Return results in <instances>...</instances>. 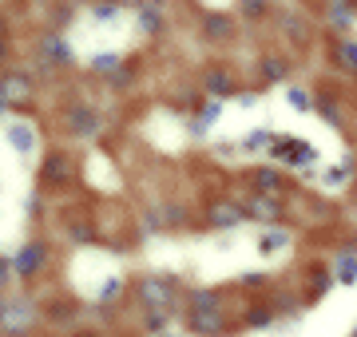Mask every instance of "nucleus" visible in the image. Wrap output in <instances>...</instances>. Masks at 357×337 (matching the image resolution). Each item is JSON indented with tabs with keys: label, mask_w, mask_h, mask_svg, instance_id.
<instances>
[{
	"label": "nucleus",
	"mask_w": 357,
	"mask_h": 337,
	"mask_svg": "<svg viewBox=\"0 0 357 337\" xmlns=\"http://www.w3.org/2000/svg\"><path fill=\"white\" fill-rule=\"evenodd\" d=\"M131 294H135V306H139L143 313H151V310L183 313V294H187V285H183V278H178V274L155 270V274H143Z\"/></svg>",
	"instance_id": "1"
},
{
	"label": "nucleus",
	"mask_w": 357,
	"mask_h": 337,
	"mask_svg": "<svg viewBox=\"0 0 357 337\" xmlns=\"http://www.w3.org/2000/svg\"><path fill=\"white\" fill-rule=\"evenodd\" d=\"M60 123H64V135L76 143H96L107 131V116H103L96 104H88V100H72V104H64V111H60Z\"/></svg>",
	"instance_id": "2"
},
{
	"label": "nucleus",
	"mask_w": 357,
	"mask_h": 337,
	"mask_svg": "<svg viewBox=\"0 0 357 337\" xmlns=\"http://www.w3.org/2000/svg\"><path fill=\"white\" fill-rule=\"evenodd\" d=\"M32 64L40 68V72H60V68H72L76 64V48H72V40H68V32H56V28H44L36 36V44H32Z\"/></svg>",
	"instance_id": "3"
},
{
	"label": "nucleus",
	"mask_w": 357,
	"mask_h": 337,
	"mask_svg": "<svg viewBox=\"0 0 357 337\" xmlns=\"http://www.w3.org/2000/svg\"><path fill=\"white\" fill-rule=\"evenodd\" d=\"M13 266H16V282H36V278H44V274H48V266H52L48 238H40V234L24 238V242H20V250L13 254Z\"/></svg>",
	"instance_id": "4"
},
{
	"label": "nucleus",
	"mask_w": 357,
	"mask_h": 337,
	"mask_svg": "<svg viewBox=\"0 0 357 337\" xmlns=\"http://www.w3.org/2000/svg\"><path fill=\"white\" fill-rule=\"evenodd\" d=\"M36 182H40V191H64V187H72L76 182V159L68 155L64 147H52L48 155L40 159Z\"/></svg>",
	"instance_id": "5"
},
{
	"label": "nucleus",
	"mask_w": 357,
	"mask_h": 337,
	"mask_svg": "<svg viewBox=\"0 0 357 337\" xmlns=\"http://www.w3.org/2000/svg\"><path fill=\"white\" fill-rule=\"evenodd\" d=\"M40 322H44V313H40V301H36V298H28V294H13L8 318L0 322V337H28Z\"/></svg>",
	"instance_id": "6"
},
{
	"label": "nucleus",
	"mask_w": 357,
	"mask_h": 337,
	"mask_svg": "<svg viewBox=\"0 0 357 337\" xmlns=\"http://www.w3.org/2000/svg\"><path fill=\"white\" fill-rule=\"evenodd\" d=\"M4 143L20 163H32L40 155V127L32 119H8L4 123Z\"/></svg>",
	"instance_id": "7"
},
{
	"label": "nucleus",
	"mask_w": 357,
	"mask_h": 337,
	"mask_svg": "<svg viewBox=\"0 0 357 337\" xmlns=\"http://www.w3.org/2000/svg\"><path fill=\"white\" fill-rule=\"evenodd\" d=\"M183 325L191 337H234L227 310H183Z\"/></svg>",
	"instance_id": "8"
},
{
	"label": "nucleus",
	"mask_w": 357,
	"mask_h": 337,
	"mask_svg": "<svg viewBox=\"0 0 357 337\" xmlns=\"http://www.w3.org/2000/svg\"><path fill=\"white\" fill-rule=\"evenodd\" d=\"M203 214H206V226H211V230H238V226L246 222L243 198H230V195L211 198V203L203 207Z\"/></svg>",
	"instance_id": "9"
},
{
	"label": "nucleus",
	"mask_w": 357,
	"mask_h": 337,
	"mask_svg": "<svg viewBox=\"0 0 357 337\" xmlns=\"http://www.w3.org/2000/svg\"><path fill=\"white\" fill-rule=\"evenodd\" d=\"M246 182H250V191H258V195H290V175L278 167V163H255V167L246 171Z\"/></svg>",
	"instance_id": "10"
},
{
	"label": "nucleus",
	"mask_w": 357,
	"mask_h": 337,
	"mask_svg": "<svg viewBox=\"0 0 357 337\" xmlns=\"http://www.w3.org/2000/svg\"><path fill=\"white\" fill-rule=\"evenodd\" d=\"M199 32L211 44H230L238 36V16L222 13V8H206V13H199Z\"/></svg>",
	"instance_id": "11"
},
{
	"label": "nucleus",
	"mask_w": 357,
	"mask_h": 337,
	"mask_svg": "<svg viewBox=\"0 0 357 337\" xmlns=\"http://www.w3.org/2000/svg\"><path fill=\"white\" fill-rule=\"evenodd\" d=\"M135 28H139L143 40H159L167 36L171 28V16H167V0H143L135 8Z\"/></svg>",
	"instance_id": "12"
},
{
	"label": "nucleus",
	"mask_w": 357,
	"mask_h": 337,
	"mask_svg": "<svg viewBox=\"0 0 357 337\" xmlns=\"http://www.w3.org/2000/svg\"><path fill=\"white\" fill-rule=\"evenodd\" d=\"M243 207H246V222H258V226H282V219H286V207H282V198H274V195L250 191V195L243 198Z\"/></svg>",
	"instance_id": "13"
},
{
	"label": "nucleus",
	"mask_w": 357,
	"mask_h": 337,
	"mask_svg": "<svg viewBox=\"0 0 357 337\" xmlns=\"http://www.w3.org/2000/svg\"><path fill=\"white\" fill-rule=\"evenodd\" d=\"M203 91H206V100H218V104H227V100H238V76L230 72V68L215 64V68H206L203 72Z\"/></svg>",
	"instance_id": "14"
},
{
	"label": "nucleus",
	"mask_w": 357,
	"mask_h": 337,
	"mask_svg": "<svg viewBox=\"0 0 357 337\" xmlns=\"http://www.w3.org/2000/svg\"><path fill=\"white\" fill-rule=\"evenodd\" d=\"M294 64L282 52H262L258 56V84L262 88H278V84H290Z\"/></svg>",
	"instance_id": "15"
},
{
	"label": "nucleus",
	"mask_w": 357,
	"mask_h": 337,
	"mask_svg": "<svg viewBox=\"0 0 357 337\" xmlns=\"http://www.w3.org/2000/svg\"><path fill=\"white\" fill-rule=\"evenodd\" d=\"M314 116H318L326 127H333V131H345V127H349L342 100H337L330 88H318V91H314Z\"/></svg>",
	"instance_id": "16"
},
{
	"label": "nucleus",
	"mask_w": 357,
	"mask_h": 337,
	"mask_svg": "<svg viewBox=\"0 0 357 337\" xmlns=\"http://www.w3.org/2000/svg\"><path fill=\"white\" fill-rule=\"evenodd\" d=\"M290 246H294L290 226H262V230H258V238H255L258 258H278V254H286Z\"/></svg>",
	"instance_id": "17"
},
{
	"label": "nucleus",
	"mask_w": 357,
	"mask_h": 337,
	"mask_svg": "<svg viewBox=\"0 0 357 337\" xmlns=\"http://www.w3.org/2000/svg\"><path fill=\"white\" fill-rule=\"evenodd\" d=\"M0 91L20 107V104H28V100L36 95V79H32V72H24V68H13V72L0 76Z\"/></svg>",
	"instance_id": "18"
},
{
	"label": "nucleus",
	"mask_w": 357,
	"mask_h": 337,
	"mask_svg": "<svg viewBox=\"0 0 357 337\" xmlns=\"http://www.w3.org/2000/svg\"><path fill=\"white\" fill-rule=\"evenodd\" d=\"M243 329H274L278 325V313H274V306H270V298H255V301H246V310H243Z\"/></svg>",
	"instance_id": "19"
},
{
	"label": "nucleus",
	"mask_w": 357,
	"mask_h": 337,
	"mask_svg": "<svg viewBox=\"0 0 357 337\" xmlns=\"http://www.w3.org/2000/svg\"><path fill=\"white\" fill-rule=\"evenodd\" d=\"M183 310H227V301H222L218 285H187Z\"/></svg>",
	"instance_id": "20"
},
{
	"label": "nucleus",
	"mask_w": 357,
	"mask_h": 337,
	"mask_svg": "<svg viewBox=\"0 0 357 337\" xmlns=\"http://www.w3.org/2000/svg\"><path fill=\"white\" fill-rule=\"evenodd\" d=\"M333 285H337V278H333V266H326V262H314V266H310V294H306V306H318V301L330 294Z\"/></svg>",
	"instance_id": "21"
},
{
	"label": "nucleus",
	"mask_w": 357,
	"mask_h": 337,
	"mask_svg": "<svg viewBox=\"0 0 357 337\" xmlns=\"http://www.w3.org/2000/svg\"><path fill=\"white\" fill-rule=\"evenodd\" d=\"M349 179H357V159L345 151L342 163H337V167H326L318 182L326 187V191H342V187H349Z\"/></svg>",
	"instance_id": "22"
},
{
	"label": "nucleus",
	"mask_w": 357,
	"mask_h": 337,
	"mask_svg": "<svg viewBox=\"0 0 357 337\" xmlns=\"http://www.w3.org/2000/svg\"><path fill=\"white\" fill-rule=\"evenodd\" d=\"M44 322L52 325V329H72V325L79 322V301H48V310H44Z\"/></svg>",
	"instance_id": "23"
},
{
	"label": "nucleus",
	"mask_w": 357,
	"mask_h": 337,
	"mask_svg": "<svg viewBox=\"0 0 357 337\" xmlns=\"http://www.w3.org/2000/svg\"><path fill=\"white\" fill-rule=\"evenodd\" d=\"M333 278H337V285H357V246H349L345 242L337 254H333Z\"/></svg>",
	"instance_id": "24"
},
{
	"label": "nucleus",
	"mask_w": 357,
	"mask_h": 337,
	"mask_svg": "<svg viewBox=\"0 0 357 337\" xmlns=\"http://www.w3.org/2000/svg\"><path fill=\"white\" fill-rule=\"evenodd\" d=\"M354 20H357V8H354V4H326V24L337 32V40L354 32Z\"/></svg>",
	"instance_id": "25"
},
{
	"label": "nucleus",
	"mask_w": 357,
	"mask_h": 337,
	"mask_svg": "<svg viewBox=\"0 0 357 337\" xmlns=\"http://www.w3.org/2000/svg\"><path fill=\"white\" fill-rule=\"evenodd\" d=\"M274 135H278V131H270V127H250L243 139H238V151H243V155H270Z\"/></svg>",
	"instance_id": "26"
},
{
	"label": "nucleus",
	"mask_w": 357,
	"mask_h": 337,
	"mask_svg": "<svg viewBox=\"0 0 357 337\" xmlns=\"http://www.w3.org/2000/svg\"><path fill=\"white\" fill-rule=\"evenodd\" d=\"M123 64H128V56L119 52V48H107V52H91L88 56V68L96 72V76H103V79L112 76V72H119Z\"/></svg>",
	"instance_id": "27"
},
{
	"label": "nucleus",
	"mask_w": 357,
	"mask_h": 337,
	"mask_svg": "<svg viewBox=\"0 0 357 337\" xmlns=\"http://www.w3.org/2000/svg\"><path fill=\"white\" fill-rule=\"evenodd\" d=\"M270 306H274V313H278V322L294 325L298 318H302V310H306V298H298V294H274Z\"/></svg>",
	"instance_id": "28"
},
{
	"label": "nucleus",
	"mask_w": 357,
	"mask_h": 337,
	"mask_svg": "<svg viewBox=\"0 0 357 337\" xmlns=\"http://www.w3.org/2000/svg\"><path fill=\"white\" fill-rule=\"evenodd\" d=\"M314 163H321V151H318V143H310V139H298V147H294V155L286 159V171H302V167H314Z\"/></svg>",
	"instance_id": "29"
},
{
	"label": "nucleus",
	"mask_w": 357,
	"mask_h": 337,
	"mask_svg": "<svg viewBox=\"0 0 357 337\" xmlns=\"http://www.w3.org/2000/svg\"><path fill=\"white\" fill-rule=\"evenodd\" d=\"M333 60H337L342 72L357 76V36H342V40H337V44H333Z\"/></svg>",
	"instance_id": "30"
},
{
	"label": "nucleus",
	"mask_w": 357,
	"mask_h": 337,
	"mask_svg": "<svg viewBox=\"0 0 357 337\" xmlns=\"http://www.w3.org/2000/svg\"><path fill=\"white\" fill-rule=\"evenodd\" d=\"M119 13H123V8H115L112 0H91L88 4V16H91L96 28H115L119 24Z\"/></svg>",
	"instance_id": "31"
},
{
	"label": "nucleus",
	"mask_w": 357,
	"mask_h": 337,
	"mask_svg": "<svg viewBox=\"0 0 357 337\" xmlns=\"http://www.w3.org/2000/svg\"><path fill=\"white\" fill-rule=\"evenodd\" d=\"M234 16H243L246 24H262L270 16V0H234Z\"/></svg>",
	"instance_id": "32"
},
{
	"label": "nucleus",
	"mask_w": 357,
	"mask_h": 337,
	"mask_svg": "<svg viewBox=\"0 0 357 337\" xmlns=\"http://www.w3.org/2000/svg\"><path fill=\"white\" fill-rule=\"evenodd\" d=\"M64 234H68V242L72 246H96L100 242V234H96V226L91 222H64Z\"/></svg>",
	"instance_id": "33"
},
{
	"label": "nucleus",
	"mask_w": 357,
	"mask_h": 337,
	"mask_svg": "<svg viewBox=\"0 0 357 337\" xmlns=\"http://www.w3.org/2000/svg\"><path fill=\"white\" fill-rule=\"evenodd\" d=\"M175 318H183V313H163V310H151V313H143V334H147V337L171 334V325H175Z\"/></svg>",
	"instance_id": "34"
},
{
	"label": "nucleus",
	"mask_w": 357,
	"mask_h": 337,
	"mask_svg": "<svg viewBox=\"0 0 357 337\" xmlns=\"http://www.w3.org/2000/svg\"><path fill=\"white\" fill-rule=\"evenodd\" d=\"M282 32H286V36H290L294 44L302 48V44L310 40V24H306V16H302V13H282Z\"/></svg>",
	"instance_id": "35"
},
{
	"label": "nucleus",
	"mask_w": 357,
	"mask_h": 337,
	"mask_svg": "<svg viewBox=\"0 0 357 337\" xmlns=\"http://www.w3.org/2000/svg\"><path fill=\"white\" fill-rule=\"evenodd\" d=\"M286 104H290L294 116H314V95L298 84H286Z\"/></svg>",
	"instance_id": "36"
},
{
	"label": "nucleus",
	"mask_w": 357,
	"mask_h": 337,
	"mask_svg": "<svg viewBox=\"0 0 357 337\" xmlns=\"http://www.w3.org/2000/svg\"><path fill=\"white\" fill-rule=\"evenodd\" d=\"M159 214H163L167 230H178V226H187V219H191V214H187V207H183V203H175V198H171V203H159Z\"/></svg>",
	"instance_id": "37"
},
{
	"label": "nucleus",
	"mask_w": 357,
	"mask_h": 337,
	"mask_svg": "<svg viewBox=\"0 0 357 337\" xmlns=\"http://www.w3.org/2000/svg\"><path fill=\"white\" fill-rule=\"evenodd\" d=\"M195 119H199V123H203L206 131L215 127L218 119H222V104H218V100H203V104L195 107Z\"/></svg>",
	"instance_id": "38"
},
{
	"label": "nucleus",
	"mask_w": 357,
	"mask_h": 337,
	"mask_svg": "<svg viewBox=\"0 0 357 337\" xmlns=\"http://www.w3.org/2000/svg\"><path fill=\"white\" fill-rule=\"evenodd\" d=\"M119 294H123V278L115 274V278H107V282H103L100 290H96V301H100V306H112V301L119 298Z\"/></svg>",
	"instance_id": "39"
},
{
	"label": "nucleus",
	"mask_w": 357,
	"mask_h": 337,
	"mask_svg": "<svg viewBox=\"0 0 357 337\" xmlns=\"http://www.w3.org/2000/svg\"><path fill=\"white\" fill-rule=\"evenodd\" d=\"M16 282V266L8 254H0V294H8V285Z\"/></svg>",
	"instance_id": "40"
},
{
	"label": "nucleus",
	"mask_w": 357,
	"mask_h": 337,
	"mask_svg": "<svg viewBox=\"0 0 357 337\" xmlns=\"http://www.w3.org/2000/svg\"><path fill=\"white\" fill-rule=\"evenodd\" d=\"M131 79H135V76H131V68L123 64L119 72H112V76L103 79V84H107V88H115V91H123V88H131Z\"/></svg>",
	"instance_id": "41"
},
{
	"label": "nucleus",
	"mask_w": 357,
	"mask_h": 337,
	"mask_svg": "<svg viewBox=\"0 0 357 337\" xmlns=\"http://www.w3.org/2000/svg\"><path fill=\"white\" fill-rule=\"evenodd\" d=\"M24 214H28V219H44V195H40V191H28Z\"/></svg>",
	"instance_id": "42"
},
{
	"label": "nucleus",
	"mask_w": 357,
	"mask_h": 337,
	"mask_svg": "<svg viewBox=\"0 0 357 337\" xmlns=\"http://www.w3.org/2000/svg\"><path fill=\"white\" fill-rule=\"evenodd\" d=\"M215 155H218V159H234V155H243V151H238V139H218V143H215Z\"/></svg>",
	"instance_id": "43"
},
{
	"label": "nucleus",
	"mask_w": 357,
	"mask_h": 337,
	"mask_svg": "<svg viewBox=\"0 0 357 337\" xmlns=\"http://www.w3.org/2000/svg\"><path fill=\"white\" fill-rule=\"evenodd\" d=\"M258 100H262V91H258V88H243L234 104H238V107H258Z\"/></svg>",
	"instance_id": "44"
},
{
	"label": "nucleus",
	"mask_w": 357,
	"mask_h": 337,
	"mask_svg": "<svg viewBox=\"0 0 357 337\" xmlns=\"http://www.w3.org/2000/svg\"><path fill=\"white\" fill-rule=\"evenodd\" d=\"M266 282H270L266 274H243V278H238V285H246V290H262Z\"/></svg>",
	"instance_id": "45"
},
{
	"label": "nucleus",
	"mask_w": 357,
	"mask_h": 337,
	"mask_svg": "<svg viewBox=\"0 0 357 337\" xmlns=\"http://www.w3.org/2000/svg\"><path fill=\"white\" fill-rule=\"evenodd\" d=\"M13 60V48H8V36H0V68Z\"/></svg>",
	"instance_id": "46"
},
{
	"label": "nucleus",
	"mask_w": 357,
	"mask_h": 337,
	"mask_svg": "<svg viewBox=\"0 0 357 337\" xmlns=\"http://www.w3.org/2000/svg\"><path fill=\"white\" fill-rule=\"evenodd\" d=\"M8 306H13V294H0V322L8 318Z\"/></svg>",
	"instance_id": "47"
},
{
	"label": "nucleus",
	"mask_w": 357,
	"mask_h": 337,
	"mask_svg": "<svg viewBox=\"0 0 357 337\" xmlns=\"http://www.w3.org/2000/svg\"><path fill=\"white\" fill-rule=\"evenodd\" d=\"M13 100H8V95H4V91H0V119H4V116H8V111H13Z\"/></svg>",
	"instance_id": "48"
},
{
	"label": "nucleus",
	"mask_w": 357,
	"mask_h": 337,
	"mask_svg": "<svg viewBox=\"0 0 357 337\" xmlns=\"http://www.w3.org/2000/svg\"><path fill=\"white\" fill-rule=\"evenodd\" d=\"M112 4H115V8H131V13H135V8H139L143 0H112Z\"/></svg>",
	"instance_id": "49"
},
{
	"label": "nucleus",
	"mask_w": 357,
	"mask_h": 337,
	"mask_svg": "<svg viewBox=\"0 0 357 337\" xmlns=\"http://www.w3.org/2000/svg\"><path fill=\"white\" fill-rule=\"evenodd\" d=\"M76 337H100L96 329H76Z\"/></svg>",
	"instance_id": "50"
},
{
	"label": "nucleus",
	"mask_w": 357,
	"mask_h": 337,
	"mask_svg": "<svg viewBox=\"0 0 357 337\" xmlns=\"http://www.w3.org/2000/svg\"><path fill=\"white\" fill-rule=\"evenodd\" d=\"M0 36H8V20L4 16H0Z\"/></svg>",
	"instance_id": "51"
},
{
	"label": "nucleus",
	"mask_w": 357,
	"mask_h": 337,
	"mask_svg": "<svg viewBox=\"0 0 357 337\" xmlns=\"http://www.w3.org/2000/svg\"><path fill=\"white\" fill-rule=\"evenodd\" d=\"M159 337H183V334H175V329H171V334H159Z\"/></svg>",
	"instance_id": "52"
},
{
	"label": "nucleus",
	"mask_w": 357,
	"mask_h": 337,
	"mask_svg": "<svg viewBox=\"0 0 357 337\" xmlns=\"http://www.w3.org/2000/svg\"><path fill=\"white\" fill-rule=\"evenodd\" d=\"M330 4H354V0H330Z\"/></svg>",
	"instance_id": "53"
},
{
	"label": "nucleus",
	"mask_w": 357,
	"mask_h": 337,
	"mask_svg": "<svg viewBox=\"0 0 357 337\" xmlns=\"http://www.w3.org/2000/svg\"><path fill=\"white\" fill-rule=\"evenodd\" d=\"M354 198H357V179H354Z\"/></svg>",
	"instance_id": "54"
},
{
	"label": "nucleus",
	"mask_w": 357,
	"mask_h": 337,
	"mask_svg": "<svg viewBox=\"0 0 357 337\" xmlns=\"http://www.w3.org/2000/svg\"><path fill=\"white\" fill-rule=\"evenodd\" d=\"M349 337H357V325H354V334H349Z\"/></svg>",
	"instance_id": "55"
},
{
	"label": "nucleus",
	"mask_w": 357,
	"mask_h": 337,
	"mask_svg": "<svg viewBox=\"0 0 357 337\" xmlns=\"http://www.w3.org/2000/svg\"><path fill=\"white\" fill-rule=\"evenodd\" d=\"M270 4H282V0H270Z\"/></svg>",
	"instance_id": "56"
},
{
	"label": "nucleus",
	"mask_w": 357,
	"mask_h": 337,
	"mask_svg": "<svg viewBox=\"0 0 357 337\" xmlns=\"http://www.w3.org/2000/svg\"><path fill=\"white\" fill-rule=\"evenodd\" d=\"M0 76H4V72H0Z\"/></svg>",
	"instance_id": "57"
}]
</instances>
